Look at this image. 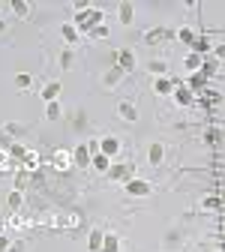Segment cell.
Here are the masks:
<instances>
[{"label":"cell","instance_id":"cell-1","mask_svg":"<svg viewBox=\"0 0 225 252\" xmlns=\"http://www.w3.org/2000/svg\"><path fill=\"white\" fill-rule=\"evenodd\" d=\"M75 9H78V12L72 15V24H75V27L81 30V33H90L93 27H99V24H105V21H102V12L96 9V6H81V3H78Z\"/></svg>","mask_w":225,"mask_h":252},{"label":"cell","instance_id":"cell-2","mask_svg":"<svg viewBox=\"0 0 225 252\" xmlns=\"http://www.w3.org/2000/svg\"><path fill=\"white\" fill-rule=\"evenodd\" d=\"M135 177V162L129 159V162H111V168H108V180H114V183H129Z\"/></svg>","mask_w":225,"mask_h":252},{"label":"cell","instance_id":"cell-3","mask_svg":"<svg viewBox=\"0 0 225 252\" xmlns=\"http://www.w3.org/2000/svg\"><path fill=\"white\" fill-rule=\"evenodd\" d=\"M123 189H126V195H132V198H147L153 192V183L141 180V177H132L129 183H123Z\"/></svg>","mask_w":225,"mask_h":252},{"label":"cell","instance_id":"cell-4","mask_svg":"<svg viewBox=\"0 0 225 252\" xmlns=\"http://www.w3.org/2000/svg\"><path fill=\"white\" fill-rule=\"evenodd\" d=\"M171 99H174V102H177L180 108H189V105H195L198 93H195V90H189V87H186V81H183V84H177V87H174Z\"/></svg>","mask_w":225,"mask_h":252},{"label":"cell","instance_id":"cell-5","mask_svg":"<svg viewBox=\"0 0 225 252\" xmlns=\"http://www.w3.org/2000/svg\"><path fill=\"white\" fill-rule=\"evenodd\" d=\"M114 66H120L123 72H132L135 69V51L132 48H117L114 51Z\"/></svg>","mask_w":225,"mask_h":252},{"label":"cell","instance_id":"cell-6","mask_svg":"<svg viewBox=\"0 0 225 252\" xmlns=\"http://www.w3.org/2000/svg\"><path fill=\"white\" fill-rule=\"evenodd\" d=\"M51 165L57 168V171H69L75 162H72V150H63V147H57L54 150V156H51Z\"/></svg>","mask_w":225,"mask_h":252},{"label":"cell","instance_id":"cell-7","mask_svg":"<svg viewBox=\"0 0 225 252\" xmlns=\"http://www.w3.org/2000/svg\"><path fill=\"white\" fill-rule=\"evenodd\" d=\"M99 150L108 156V159H114V156H120L123 144H120V138H117V135H105V138H99Z\"/></svg>","mask_w":225,"mask_h":252},{"label":"cell","instance_id":"cell-8","mask_svg":"<svg viewBox=\"0 0 225 252\" xmlns=\"http://www.w3.org/2000/svg\"><path fill=\"white\" fill-rule=\"evenodd\" d=\"M60 90H63L60 81H45L42 90H39V96H42V102L48 105V102H57V99H60Z\"/></svg>","mask_w":225,"mask_h":252},{"label":"cell","instance_id":"cell-9","mask_svg":"<svg viewBox=\"0 0 225 252\" xmlns=\"http://www.w3.org/2000/svg\"><path fill=\"white\" fill-rule=\"evenodd\" d=\"M123 78H126V72H123L120 66H108L105 75H102V84H105V90H114V87H120Z\"/></svg>","mask_w":225,"mask_h":252},{"label":"cell","instance_id":"cell-10","mask_svg":"<svg viewBox=\"0 0 225 252\" xmlns=\"http://www.w3.org/2000/svg\"><path fill=\"white\" fill-rule=\"evenodd\" d=\"M174 87H177V81H171L168 75H162V78H153V93H156V96H171V93H174Z\"/></svg>","mask_w":225,"mask_h":252},{"label":"cell","instance_id":"cell-11","mask_svg":"<svg viewBox=\"0 0 225 252\" xmlns=\"http://www.w3.org/2000/svg\"><path fill=\"white\" fill-rule=\"evenodd\" d=\"M117 117H120V120H126V123H135V120H138V108H135V102L123 99V102L117 105Z\"/></svg>","mask_w":225,"mask_h":252},{"label":"cell","instance_id":"cell-12","mask_svg":"<svg viewBox=\"0 0 225 252\" xmlns=\"http://www.w3.org/2000/svg\"><path fill=\"white\" fill-rule=\"evenodd\" d=\"M60 36H63L66 45H75V42H81V30L72 21H66V24H60Z\"/></svg>","mask_w":225,"mask_h":252},{"label":"cell","instance_id":"cell-13","mask_svg":"<svg viewBox=\"0 0 225 252\" xmlns=\"http://www.w3.org/2000/svg\"><path fill=\"white\" fill-rule=\"evenodd\" d=\"M168 36H177V33H174V30H168V27L144 30V42H147V45H153V42H159V39H168Z\"/></svg>","mask_w":225,"mask_h":252},{"label":"cell","instance_id":"cell-14","mask_svg":"<svg viewBox=\"0 0 225 252\" xmlns=\"http://www.w3.org/2000/svg\"><path fill=\"white\" fill-rule=\"evenodd\" d=\"M162 159H165V144L162 141H153L147 147V162L150 165H162Z\"/></svg>","mask_w":225,"mask_h":252},{"label":"cell","instance_id":"cell-15","mask_svg":"<svg viewBox=\"0 0 225 252\" xmlns=\"http://www.w3.org/2000/svg\"><path fill=\"white\" fill-rule=\"evenodd\" d=\"M102 240H105V228H90V234H87V252H102Z\"/></svg>","mask_w":225,"mask_h":252},{"label":"cell","instance_id":"cell-16","mask_svg":"<svg viewBox=\"0 0 225 252\" xmlns=\"http://www.w3.org/2000/svg\"><path fill=\"white\" fill-rule=\"evenodd\" d=\"M90 159H93V156H90L87 144H78V147L72 150V162H75L78 168H90Z\"/></svg>","mask_w":225,"mask_h":252},{"label":"cell","instance_id":"cell-17","mask_svg":"<svg viewBox=\"0 0 225 252\" xmlns=\"http://www.w3.org/2000/svg\"><path fill=\"white\" fill-rule=\"evenodd\" d=\"M117 21H120L123 27H129V24L135 21V6H132V3H120V6H117Z\"/></svg>","mask_w":225,"mask_h":252},{"label":"cell","instance_id":"cell-18","mask_svg":"<svg viewBox=\"0 0 225 252\" xmlns=\"http://www.w3.org/2000/svg\"><path fill=\"white\" fill-rule=\"evenodd\" d=\"M90 168H93L96 174H108V168H111V159H108L105 153H96L93 159H90Z\"/></svg>","mask_w":225,"mask_h":252},{"label":"cell","instance_id":"cell-19","mask_svg":"<svg viewBox=\"0 0 225 252\" xmlns=\"http://www.w3.org/2000/svg\"><path fill=\"white\" fill-rule=\"evenodd\" d=\"M201 63H204V57L195 54V51H189V54L183 57V66H186L189 72H201Z\"/></svg>","mask_w":225,"mask_h":252},{"label":"cell","instance_id":"cell-20","mask_svg":"<svg viewBox=\"0 0 225 252\" xmlns=\"http://www.w3.org/2000/svg\"><path fill=\"white\" fill-rule=\"evenodd\" d=\"M147 72H150L153 78H162V75H168V63H165V60H150V63H147Z\"/></svg>","mask_w":225,"mask_h":252},{"label":"cell","instance_id":"cell-21","mask_svg":"<svg viewBox=\"0 0 225 252\" xmlns=\"http://www.w3.org/2000/svg\"><path fill=\"white\" fill-rule=\"evenodd\" d=\"M186 87H189V90H195V93H204L207 78H204L201 72H192V75H189V81H186Z\"/></svg>","mask_w":225,"mask_h":252},{"label":"cell","instance_id":"cell-22","mask_svg":"<svg viewBox=\"0 0 225 252\" xmlns=\"http://www.w3.org/2000/svg\"><path fill=\"white\" fill-rule=\"evenodd\" d=\"M6 204H9V210H21V204H24V189H9Z\"/></svg>","mask_w":225,"mask_h":252},{"label":"cell","instance_id":"cell-23","mask_svg":"<svg viewBox=\"0 0 225 252\" xmlns=\"http://www.w3.org/2000/svg\"><path fill=\"white\" fill-rule=\"evenodd\" d=\"M219 72V60L210 54V57H204V63H201V75L204 78H210V75H216Z\"/></svg>","mask_w":225,"mask_h":252},{"label":"cell","instance_id":"cell-24","mask_svg":"<svg viewBox=\"0 0 225 252\" xmlns=\"http://www.w3.org/2000/svg\"><path fill=\"white\" fill-rule=\"evenodd\" d=\"M102 252H120V237L114 231H105V240H102Z\"/></svg>","mask_w":225,"mask_h":252},{"label":"cell","instance_id":"cell-25","mask_svg":"<svg viewBox=\"0 0 225 252\" xmlns=\"http://www.w3.org/2000/svg\"><path fill=\"white\" fill-rule=\"evenodd\" d=\"M60 117H63V105H60V99H57V102H48V105H45V120L54 123V120H60Z\"/></svg>","mask_w":225,"mask_h":252},{"label":"cell","instance_id":"cell-26","mask_svg":"<svg viewBox=\"0 0 225 252\" xmlns=\"http://www.w3.org/2000/svg\"><path fill=\"white\" fill-rule=\"evenodd\" d=\"M9 9H12L18 18H30V12H33V9H30V3H24V0H12Z\"/></svg>","mask_w":225,"mask_h":252},{"label":"cell","instance_id":"cell-27","mask_svg":"<svg viewBox=\"0 0 225 252\" xmlns=\"http://www.w3.org/2000/svg\"><path fill=\"white\" fill-rule=\"evenodd\" d=\"M6 153L12 156V159H15V162H24V156H27V147H24V144H18V141H12Z\"/></svg>","mask_w":225,"mask_h":252},{"label":"cell","instance_id":"cell-28","mask_svg":"<svg viewBox=\"0 0 225 252\" xmlns=\"http://www.w3.org/2000/svg\"><path fill=\"white\" fill-rule=\"evenodd\" d=\"M192 51H195V54H201V57H204L207 51L213 54V45H210V39H204V36H198L195 42H192Z\"/></svg>","mask_w":225,"mask_h":252},{"label":"cell","instance_id":"cell-29","mask_svg":"<svg viewBox=\"0 0 225 252\" xmlns=\"http://www.w3.org/2000/svg\"><path fill=\"white\" fill-rule=\"evenodd\" d=\"M30 84H33V75H27V72H18L15 75V87L18 90H30Z\"/></svg>","mask_w":225,"mask_h":252},{"label":"cell","instance_id":"cell-30","mask_svg":"<svg viewBox=\"0 0 225 252\" xmlns=\"http://www.w3.org/2000/svg\"><path fill=\"white\" fill-rule=\"evenodd\" d=\"M177 39H180V42H186V45H192L198 36L192 33V27H180V30H177Z\"/></svg>","mask_w":225,"mask_h":252},{"label":"cell","instance_id":"cell-31","mask_svg":"<svg viewBox=\"0 0 225 252\" xmlns=\"http://www.w3.org/2000/svg\"><path fill=\"white\" fill-rule=\"evenodd\" d=\"M87 36H90V39H108V24H99V27H93Z\"/></svg>","mask_w":225,"mask_h":252},{"label":"cell","instance_id":"cell-32","mask_svg":"<svg viewBox=\"0 0 225 252\" xmlns=\"http://www.w3.org/2000/svg\"><path fill=\"white\" fill-rule=\"evenodd\" d=\"M72 63H75V54H72V48H66V51L60 54V66L63 69H72Z\"/></svg>","mask_w":225,"mask_h":252},{"label":"cell","instance_id":"cell-33","mask_svg":"<svg viewBox=\"0 0 225 252\" xmlns=\"http://www.w3.org/2000/svg\"><path fill=\"white\" fill-rule=\"evenodd\" d=\"M24 168H30V171L39 168V153H30V150H27V156H24Z\"/></svg>","mask_w":225,"mask_h":252},{"label":"cell","instance_id":"cell-34","mask_svg":"<svg viewBox=\"0 0 225 252\" xmlns=\"http://www.w3.org/2000/svg\"><path fill=\"white\" fill-rule=\"evenodd\" d=\"M201 207H204V210H219V207H222V201H219L216 195H207V198L201 201Z\"/></svg>","mask_w":225,"mask_h":252},{"label":"cell","instance_id":"cell-35","mask_svg":"<svg viewBox=\"0 0 225 252\" xmlns=\"http://www.w3.org/2000/svg\"><path fill=\"white\" fill-rule=\"evenodd\" d=\"M204 141H207V144H219V141H222V132H219V129H207V132H204Z\"/></svg>","mask_w":225,"mask_h":252},{"label":"cell","instance_id":"cell-36","mask_svg":"<svg viewBox=\"0 0 225 252\" xmlns=\"http://www.w3.org/2000/svg\"><path fill=\"white\" fill-rule=\"evenodd\" d=\"M12 162H15V159H12L9 153H0V171H9V168H12Z\"/></svg>","mask_w":225,"mask_h":252},{"label":"cell","instance_id":"cell-37","mask_svg":"<svg viewBox=\"0 0 225 252\" xmlns=\"http://www.w3.org/2000/svg\"><path fill=\"white\" fill-rule=\"evenodd\" d=\"M213 57H216L219 63H225V42H216V45H213Z\"/></svg>","mask_w":225,"mask_h":252},{"label":"cell","instance_id":"cell-38","mask_svg":"<svg viewBox=\"0 0 225 252\" xmlns=\"http://www.w3.org/2000/svg\"><path fill=\"white\" fill-rule=\"evenodd\" d=\"M3 132H12V135H21V123H6Z\"/></svg>","mask_w":225,"mask_h":252},{"label":"cell","instance_id":"cell-39","mask_svg":"<svg viewBox=\"0 0 225 252\" xmlns=\"http://www.w3.org/2000/svg\"><path fill=\"white\" fill-rule=\"evenodd\" d=\"M6 252H24V243H21V240H12V243H9V249H6Z\"/></svg>","mask_w":225,"mask_h":252},{"label":"cell","instance_id":"cell-40","mask_svg":"<svg viewBox=\"0 0 225 252\" xmlns=\"http://www.w3.org/2000/svg\"><path fill=\"white\" fill-rule=\"evenodd\" d=\"M9 249V234H0V252Z\"/></svg>","mask_w":225,"mask_h":252},{"label":"cell","instance_id":"cell-41","mask_svg":"<svg viewBox=\"0 0 225 252\" xmlns=\"http://www.w3.org/2000/svg\"><path fill=\"white\" fill-rule=\"evenodd\" d=\"M6 33H9V21L0 18V36H6Z\"/></svg>","mask_w":225,"mask_h":252},{"label":"cell","instance_id":"cell-42","mask_svg":"<svg viewBox=\"0 0 225 252\" xmlns=\"http://www.w3.org/2000/svg\"><path fill=\"white\" fill-rule=\"evenodd\" d=\"M165 243H168V246H171V243H180V234H174V231H171V234L165 237Z\"/></svg>","mask_w":225,"mask_h":252},{"label":"cell","instance_id":"cell-43","mask_svg":"<svg viewBox=\"0 0 225 252\" xmlns=\"http://www.w3.org/2000/svg\"><path fill=\"white\" fill-rule=\"evenodd\" d=\"M0 153H3V144H0Z\"/></svg>","mask_w":225,"mask_h":252}]
</instances>
